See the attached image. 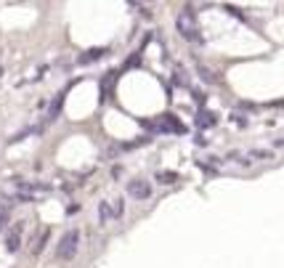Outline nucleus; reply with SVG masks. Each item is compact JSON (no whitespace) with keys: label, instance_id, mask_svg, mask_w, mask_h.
Wrapping results in <instances>:
<instances>
[{"label":"nucleus","instance_id":"nucleus-1","mask_svg":"<svg viewBox=\"0 0 284 268\" xmlns=\"http://www.w3.org/2000/svg\"><path fill=\"white\" fill-rule=\"evenodd\" d=\"M80 242H83V236L77 228H69L61 234V239H59V247H56V258L59 260H72L77 255V250H80Z\"/></svg>","mask_w":284,"mask_h":268},{"label":"nucleus","instance_id":"nucleus-2","mask_svg":"<svg viewBox=\"0 0 284 268\" xmlns=\"http://www.w3.org/2000/svg\"><path fill=\"white\" fill-rule=\"evenodd\" d=\"M51 186L48 183H35V181H16L13 183V199H22V202H35L37 197L48 194Z\"/></svg>","mask_w":284,"mask_h":268},{"label":"nucleus","instance_id":"nucleus-3","mask_svg":"<svg viewBox=\"0 0 284 268\" xmlns=\"http://www.w3.org/2000/svg\"><path fill=\"white\" fill-rule=\"evenodd\" d=\"M176 27H178L181 37H186L188 43H199V40H202V35H199V27H197V19H194V13L188 11V8L178 13Z\"/></svg>","mask_w":284,"mask_h":268},{"label":"nucleus","instance_id":"nucleus-4","mask_svg":"<svg viewBox=\"0 0 284 268\" xmlns=\"http://www.w3.org/2000/svg\"><path fill=\"white\" fill-rule=\"evenodd\" d=\"M3 244H6V252H11V255L22 250V244H24V220H16V223H11L6 228Z\"/></svg>","mask_w":284,"mask_h":268},{"label":"nucleus","instance_id":"nucleus-5","mask_svg":"<svg viewBox=\"0 0 284 268\" xmlns=\"http://www.w3.org/2000/svg\"><path fill=\"white\" fill-rule=\"evenodd\" d=\"M146 128L154 133H183V125L176 114H160L154 122H149Z\"/></svg>","mask_w":284,"mask_h":268},{"label":"nucleus","instance_id":"nucleus-6","mask_svg":"<svg viewBox=\"0 0 284 268\" xmlns=\"http://www.w3.org/2000/svg\"><path fill=\"white\" fill-rule=\"evenodd\" d=\"M128 197L130 199H138V202H146L149 197H152V186H149V181H144V178H133V181H128Z\"/></svg>","mask_w":284,"mask_h":268},{"label":"nucleus","instance_id":"nucleus-7","mask_svg":"<svg viewBox=\"0 0 284 268\" xmlns=\"http://www.w3.org/2000/svg\"><path fill=\"white\" fill-rule=\"evenodd\" d=\"M244 157H247V165H250V162H268V160H276L271 149H250V151H244Z\"/></svg>","mask_w":284,"mask_h":268},{"label":"nucleus","instance_id":"nucleus-8","mask_svg":"<svg viewBox=\"0 0 284 268\" xmlns=\"http://www.w3.org/2000/svg\"><path fill=\"white\" fill-rule=\"evenodd\" d=\"M115 83H117V72H109L104 80H101V101H109V99H112Z\"/></svg>","mask_w":284,"mask_h":268},{"label":"nucleus","instance_id":"nucleus-9","mask_svg":"<svg viewBox=\"0 0 284 268\" xmlns=\"http://www.w3.org/2000/svg\"><path fill=\"white\" fill-rule=\"evenodd\" d=\"M11 207H13V202H11L8 197H3V194H0V231H6V226H8Z\"/></svg>","mask_w":284,"mask_h":268},{"label":"nucleus","instance_id":"nucleus-10","mask_svg":"<svg viewBox=\"0 0 284 268\" xmlns=\"http://www.w3.org/2000/svg\"><path fill=\"white\" fill-rule=\"evenodd\" d=\"M115 220V210H112V202H99V223H112Z\"/></svg>","mask_w":284,"mask_h":268},{"label":"nucleus","instance_id":"nucleus-11","mask_svg":"<svg viewBox=\"0 0 284 268\" xmlns=\"http://www.w3.org/2000/svg\"><path fill=\"white\" fill-rule=\"evenodd\" d=\"M104 53H106V48H90V51H85L80 59H77V64H93V61H99Z\"/></svg>","mask_w":284,"mask_h":268},{"label":"nucleus","instance_id":"nucleus-12","mask_svg":"<svg viewBox=\"0 0 284 268\" xmlns=\"http://www.w3.org/2000/svg\"><path fill=\"white\" fill-rule=\"evenodd\" d=\"M48 236H51V231H48V228H43V231L35 236V239H32V252H35V255L45 250V242H48Z\"/></svg>","mask_w":284,"mask_h":268},{"label":"nucleus","instance_id":"nucleus-13","mask_svg":"<svg viewBox=\"0 0 284 268\" xmlns=\"http://www.w3.org/2000/svg\"><path fill=\"white\" fill-rule=\"evenodd\" d=\"M197 125H199V128H215V125H218V117H215L213 112H210V114H207V112H202L199 120H197Z\"/></svg>","mask_w":284,"mask_h":268},{"label":"nucleus","instance_id":"nucleus-14","mask_svg":"<svg viewBox=\"0 0 284 268\" xmlns=\"http://www.w3.org/2000/svg\"><path fill=\"white\" fill-rule=\"evenodd\" d=\"M157 183H162V186H173V183H178V173H157Z\"/></svg>","mask_w":284,"mask_h":268},{"label":"nucleus","instance_id":"nucleus-15","mask_svg":"<svg viewBox=\"0 0 284 268\" xmlns=\"http://www.w3.org/2000/svg\"><path fill=\"white\" fill-rule=\"evenodd\" d=\"M61 104H64V93H59V96L53 99V104H51V109H48V122H53V120H56V114H59Z\"/></svg>","mask_w":284,"mask_h":268},{"label":"nucleus","instance_id":"nucleus-16","mask_svg":"<svg viewBox=\"0 0 284 268\" xmlns=\"http://www.w3.org/2000/svg\"><path fill=\"white\" fill-rule=\"evenodd\" d=\"M197 72H199V77H202L204 83H213V85L218 83V74H215L213 69H207V67H197Z\"/></svg>","mask_w":284,"mask_h":268},{"label":"nucleus","instance_id":"nucleus-17","mask_svg":"<svg viewBox=\"0 0 284 268\" xmlns=\"http://www.w3.org/2000/svg\"><path fill=\"white\" fill-rule=\"evenodd\" d=\"M112 210H115V220H120L122 213H125V197H115L112 199Z\"/></svg>","mask_w":284,"mask_h":268},{"label":"nucleus","instance_id":"nucleus-18","mask_svg":"<svg viewBox=\"0 0 284 268\" xmlns=\"http://www.w3.org/2000/svg\"><path fill=\"white\" fill-rule=\"evenodd\" d=\"M271 146H274V149H284V136H279V138H271Z\"/></svg>","mask_w":284,"mask_h":268},{"label":"nucleus","instance_id":"nucleus-19","mask_svg":"<svg viewBox=\"0 0 284 268\" xmlns=\"http://www.w3.org/2000/svg\"><path fill=\"white\" fill-rule=\"evenodd\" d=\"M0 74H3V67H0Z\"/></svg>","mask_w":284,"mask_h":268}]
</instances>
